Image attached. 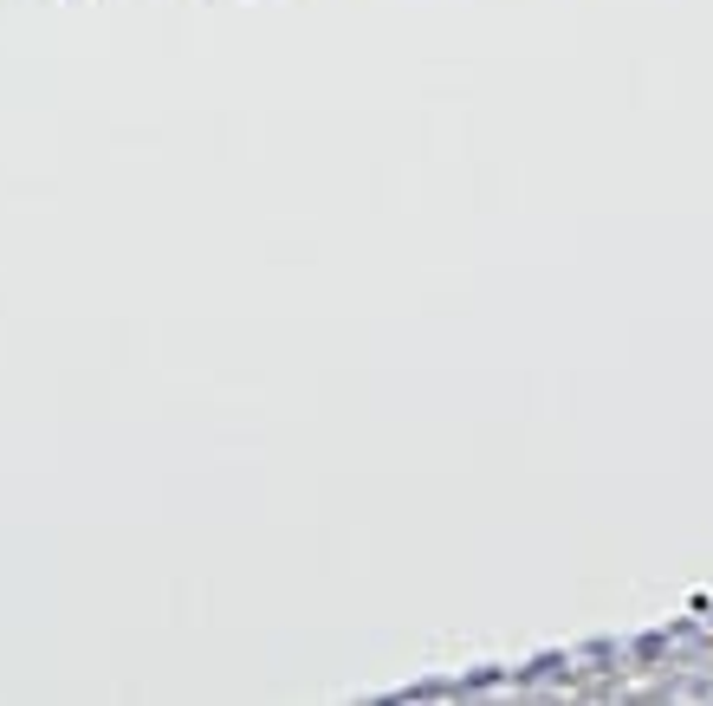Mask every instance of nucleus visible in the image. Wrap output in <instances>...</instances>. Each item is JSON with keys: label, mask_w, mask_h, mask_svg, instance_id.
I'll list each match as a JSON object with an SVG mask.
<instances>
[{"label": "nucleus", "mask_w": 713, "mask_h": 706, "mask_svg": "<svg viewBox=\"0 0 713 706\" xmlns=\"http://www.w3.org/2000/svg\"><path fill=\"white\" fill-rule=\"evenodd\" d=\"M570 661L565 654H539V661H532V668H519V674H512V681H519V687H532V681H558V674H565Z\"/></svg>", "instance_id": "nucleus-1"}]
</instances>
